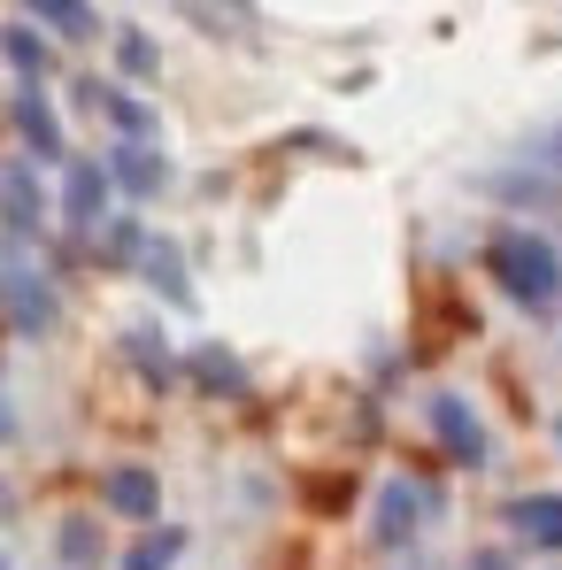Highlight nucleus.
Here are the masks:
<instances>
[{
  "mask_svg": "<svg viewBox=\"0 0 562 570\" xmlns=\"http://www.w3.org/2000/svg\"><path fill=\"white\" fill-rule=\"evenodd\" d=\"M86 100H93V108L116 124V131H124V139H155V108H147V100L108 94V86H86Z\"/></svg>",
  "mask_w": 562,
  "mask_h": 570,
  "instance_id": "f8f14e48",
  "label": "nucleus"
},
{
  "mask_svg": "<svg viewBox=\"0 0 562 570\" xmlns=\"http://www.w3.org/2000/svg\"><path fill=\"white\" fill-rule=\"evenodd\" d=\"M186 371H193L200 385H208V393H247V371H239V363H231L224 347H193V355H186Z\"/></svg>",
  "mask_w": 562,
  "mask_h": 570,
  "instance_id": "2eb2a0df",
  "label": "nucleus"
},
{
  "mask_svg": "<svg viewBox=\"0 0 562 570\" xmlns=\"http://www.w3.org/2000/svg\"><path fill=\"white\" fill-rule=\"evenodd\" d=\"M0 55H8V62L23 70V78H47V39H39V31L8 23V31H0Z\"/></svg>",
  "mask_w": 562,
  "mask_h": 570,
  "instance_id": "f3484780",
  "label": "nucleus"
},
{
  "mask_svg": "<svg viewBox=\"0 0 562 570\" xmlns=\"http://www.w3.org/2000/svg\"><path fill=\"white\" fill-rule=\"evenodd\" d=\"M424 416H432V432H440V448H447L455 463H470V471H477V463L493 455V440H485V424L470 416L463 393H432V401H424Z\"/></svg>",
  "mask_w": 562,
  "mask_h": 570,
  "instance_id": "7ed1b4c3",
  "label": "nucleus"
},
{
  "mask_svg": "<svg viewBox=\"0 0 562 570\" xmlns=\"http://www.w3.org/2000/svg\"><path fill=\"white\" fill-rule=\"evenodd\" d=\"M178 556H186V532H170V524H162V532H147V540L124 556V570H170Z\"/></svg>",
  "mask_w": 562,
  "mask_h": 570,
  "instance_id": "dca6fc26",
  "label": "nucleus"
},
{
  "mask_svg": "<svg viewBox=\"0 0 562 570\" xmlns=\"http://www.w3.org/2000/svg\"><path fill=\"white\" fill-rule=\"evenodd\" d=\"M39 224H47V208H39L31 170H23V163H8V170H0V232L23 247V239H39Z\"/></svg>",
  "mask_w": 562,
  "mask_h": 570,
  "instance_id": "39448f33",
  "label": "nucleus"
},
{
  "mask_svg": "<svg viewBox=\"0 0 562 570\" xmlns=\"http://www.w3.org/2000/svg\"><path fill=\"white\" fill-rule=\"evenodd\" d=\"M124 347H131V363H139V371H147L155 385H170V379H178V355H170V347H162L155 332H124Z\"/></svg>",
  "mask_w": 562,
  "mask_h": 570,
  "instance_id": "a211bd4d",
  "label": "nucleus"
},
{
  "mask_svg": "<svg viewBox=\"0 0 562 570\" xmlns=\"http://www.w3.org/2000/svg\"><path fill=\"white\" fill-rule=\"evenodd\" d=\"M62 563H78V570L100 563V524L93 517H70V524H62Z\"/></svg>",
  "mask_w": 562,
  "mask_h": 570,
  "instance_id": "6ab92c4d",
  "label": "nucleus"
},
{
  "mask_svg": "<svg viewBox=\"0 0 562 570\" xmlns=\"http://www.w3.org/2000/svg\"><path fill=\"white\" fill-rule=\"evenodd\" d=\"M139 263H147V285H155V293H170L178 308H193V285H186L178 247H162V239H155V247H139Z\"/></svg>",
  "mask_w": 562,
  "mask_h": 570,
  "instance_id": "ddd939ff",
  "label": "nucleus"
},
{
  "mask_svg": "<svg viewBox=\"0 0 562 570\" xmlns=\"http://www.w3.org/2000/svg\"><path fill=\"white\" fill-rule=\"evenodd\" d=\"M116 55H124V70H131V78H155V47H147L139 31H116Z\"/></svg>",
  "mask_w": 562,
  "mask_h": 570,
  "instance_id": "aec40b11",
  "label": "nucleus"
},
{
  "mask_svg": "<svg viewBox=\"0 0 562 570\" xmlns=\"http://www.w3.org/2000/svg\"><path fill=\"white\" fill-rule=\"evenodd\" d=\"M555 163H562V131H555Z\"/></svg>",
  "mask_w": 562,
  "mask_h": 570,
  "instance_id": "b1692460",
  "label": "nucleus"
},
{
  "mask_svg": "<svg viewBox=\"0 0 562 570\" xmlns=\"http://www.w3.org/2000/svg\"><path fill=\"white\" fill-rule=\"evenodd\" d=\"M108 509L116 517H131V524H155V509H162V485H155V471H139V463H124V471H108Z\"/></svg>",
  "mask_w": 562,
  "mask_h": 570,
  "instance_id": "1a4fd4ad",
  "label": "nucleus"
},
{
  "mask_svg": "<svg viewBox=\"0 0 562 570\" xmlns=\"http://www.w3.org/2000/svg\"><path fill=\"white\" fill-rule=\"evenodd\" d=\"M509 532H516L524 548H540V556H562V493H524V501H509Z\"/></svg>",
  "mask_w": 562,
  "mask_h": 570,
  "instance_id": "423d86ee",
  "label": "nucleus"
},
{
  "mask_svg": "<svg viewBox=\"0 0 562 570\" xmlns=\"http://www.w3.org/2000/svg\"><path fill=\"white\" fill-rule=\"evenodd\" d=\"M0 570H8V563H0Z\"/></svg>",
  "mask_w": 562,
  "mask_h": 570,
  "instance_id": "393cba45",
  "label": "nucleus"
},
{
  "mask_svg": "<svg viewBox=\"0 0 562 570\" xmlns=\"http://www.w3.org/2000/svg\"><path fill=\"white\" fill-rule=\"evenodd\" d=\"M424 509H432V493H424L416 478H385V485H377L371 540H377V548H408V540H416V524H424Z\"/></svg>",
  "mask_w": 562,
  "mask_h": 570,
  "instance_id": "f03ea898",
  "label": "nucleus"
},
{
  "mask_svg": "<svg viewBox=\"0 0 562 570\" xmlns=\"http://www.w3.org/2000/svg\"><path fill=\"white\" fill-rule=\"evenodd\" d=\"M485 271H493V285H501L516 308H532V316H548L562 301V255L540 232H501V239L485 247Z\"/></svg>",
  "mask_w": 562,
  "mask_h": 570,
  "instance_id": "f257e3e1",
  "label": "nucleus"
},
{
  "mask_svg": "<svg viewBox=\"0 0 562 570\" xmlns=\"http://www.w3.org/2000/svg\"><path fill=\"white\" fill-rule=\"evenodd\" d=\"M16 131H23V147H31L39 163H62V124H55V108L39 100V86L16 94Z\"/></svg>",
  "mask_w": 562,
  "mask_h": 570,
  "instance_id": "9d476101",
  "label": "nucleus"
},
{
  "mask_svg": "<svg viewBox=\"0 0 562 570\" xmlns=\"http://www.w3.org/2000/svg\"><path fill=\"white\" fill-rule=\"evenodd\" d=\"M178 16L193 31H208V39H263L255 0H178Z\"/></svg>",
  "mask_w": 562,
  "mask_h": 570,
  "instance_id": "0eeeda50",
  "label": "nucleus"
},
{
  "mask_svg": "<svg viewBox=\"0 0 562 570\" xmlns=\"http://www.w3.org/2000/svg\"><path fill=\"white\" fill-rule=\"evenodd\" d=\"M0 517H8V485H0Z\"/></svg>",
  "mask_w": 562,
  "mask_h": 570,
  "instance_id": "5701e85b",
  "label": "nucleus"
},
{
  "mask_svg": "<svg viewBox=\"0 0 562 570\" xmlns=\"http://www.w3.org/2000/svg\"><path fill=\"white\" fill-rule=\"evenodd\" d=\"M108 178L131 193V200H155V193L170 186V163H162L147 139H116V147H108Z\"/></svg>",
  "mask_w": 562,
  "mask_h": 570,
  "instance_id": "20e7f679",
  "label": "nucleus"
},
{
  "mask_svg": "<svg viewBox=\"0 0 562 570\" xmlns=\"http://www.w3.org/2000/svg\"><path fill=\"white\" fill-rule=\"evenodd\" d=\"M470 570H509V563H501V556H485V563H470Z\"/></svg>",
  "mask_w": 562,
  "mask_h": 570,
  "instance_id": "412c9836",
  "label": "nucleus"
},
{
  "mask_svg": "<svg viewBox=\"0 0 562 570\" xmlns=\"http://www.w3.org/2000/svg\"><path fill=\"white\" fill-rule=\"evenodd\" d=\"M100 208H108V163H70V193H62V216L78 232H93Z\"/></svg>",
  "mask_w": 562,
  "mask_h": 570,
  "instance_id": "9b49d317",
  "label": "nucleus"
},
{
  "mask_svg": "<svg viewBox=\"0 0 562 570\" xmlns=\"http://www.w3.org/2000/svg\"><path fill=\"white\" fill-rule=\"evenodd\" d=\"M0 432H8V401H0Z\"/></svg>",
  "mask_w": 562,
  "mask_h": 570,
  "instance_id": "4be33fe9",
  "label": "nucleus"
},
{
  "mask_svg": "<svg viewBox=\"0 0 562 570\" xmlns=\"http://www.w3.org/2000/svg\"><path fill=\"white\" fill-rule=\"evenodd\" d=\"M0 293H8L16 332H47V324H55V293L31 278V263H0Z\"/></svg>",
  "mask_w": 562,
  "mask_h": 570,
  "instance_id": "6e6552de",
  "label": "nucleus"
},
{
  "mask_svg": "<svg viewBox=\"0 0 562 570\" xmlns=\"http://www.w3.org/2000/svg\"><path fill=\"white\" fill-rule=\"evenodd\" d=\"M23 8H31L47 31H62V39H93L100 31V16L86 8V0H23Z\"/></svg>",
  "mask_w": 562,
  "mask_h": 570,
  "instance_id": "4468645a",
  "label": "nucleus"
}]
</instances>
